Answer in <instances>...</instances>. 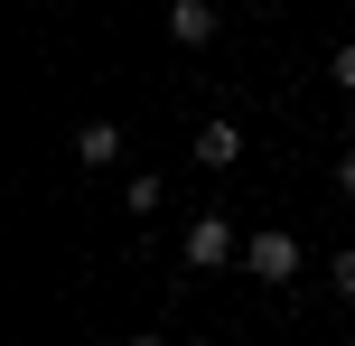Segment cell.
I'll return each mask as SVG.
<instances>
[{"instance_id": "6da1fadb", "label": "cell", "mask_w": 355, "mask_h": 346, "mask_svg": "<svg viewBox=\"0 0 355 346\" xmlns=\"http://www.w3.org/2000/svg\"><path fill=\"white\" fill-rule=\"evenodd\" d=\"M300 262H309V243L290 234V225H262V234H243V272L262 281V291H290V281H300Z\"/></svg>"}, {"instance_id": "7a4b0ae2", "label": "cell", "mask_w": 355, "mask_h": 346, "mask_svg": "<svg viewBox=\"0 0 355 346\" xmlns=\"http://www.w3.org/2000/svg\"><path fill=\"white\" fill-rule=\"evenodd\" d=\"M178 253H187V272H225V262H243V234H234V225L206 206V216L178 234Z\"/></svg>"}, {"instance_id": "3957f363", "label": "cell", "mask_w": 355, "mask_h": 346, "mask_svg": "<svg viewBox=\"0 0 355 346\" xmlns=\"http://www.w3.org/2000/svg\"><path fill=\"white\" fill-rule=\"evenodd\" d=\"M234 159H243V122L206 112V122H196V168H234Z\"/></svg>"}, {"instance_id": "277c9868", "label": "cell", "mask_w": 355, "mask_h": 346, "mask_svg": "<svg viewBox=\"0 0 355 346\" xmlns=\"http://www.w3.org/2000/svg\"><path fill=\"white\" fill-rule=\"evenodd\" d=\"M215 28H225L215 0H168V37H178V47H215Z\"/></svg>"}, {"instance_id": "5b68a950", "label": "cell", "mask_w": 355, "mask_h": 346, "mask_svg": "<svg viewBox=\"0 0 355 346\" xmlns=\"http://www.w3.org/2000/svg\"><path fill=\"white\" fill-rule=\"evenodd\" d=\"M75 159H85V168H112V159H122V131H112V122H85V131H75Z\"/></svg>"}, {"instance_id": "8992f818", "label": "cell", "mask_w": 355, "mask_h": 346, "mask_svg": "<svg viewBox=\"0 0 355 346\" xmlns=\"http://www.w3.org/2000/svg\"><path fill=\"white\" fill-rule=\"evenodd\" d=\"M327 281H337V300H355V243H346V253H327Z\"/></svg>"}, {"instance_id": "52a82bcc", "label": "cell", "mask_w": 355, "mask_h": 346, "mask_svg": "<svg viewBox=\"0 0 355 346\" xmlns=\"http://www.w3.org/2000/svg\"><path fill=\"white\" fill-rule=\"evenodd\" d=\"M327 75H337V85L355 94V37H346V47H337V56H327Z\"/></svg>"}, {"instance_id": "ba28073f", "label": "cell", "mask_w": 355, "mask_h": 346, "mask_svg": "<svg viewBox=\"0 0 355 346\" xmlns=\"http://www.w3.org/2000/svg\"><path fill=\"white\" fill-rule=\"evenodd\" d=\"M337 187H346V197H355V150H346V159H337Z\"/></svg>"}, {"instance_id": "9c48e42d", "label": "cell", "mask_w": 355, "mask_h": 346, "mask_svg": "<svg viewBox=\"0 0 355 346\" xmlns=\"http://www.w3.org/2000/svg\"><path fill=\"white\" fill-rule=\"evenodd\" d=\"M122 346H168V337H159V328H131V337H122Z\"/></svg>"}, {"instance_id": "30bf717a", "label": "cell", "mask_w": 355, "mask_h": 346, "mask_svg": "<svg viewBox=\"0 0 355 346\" xmlns=\"http://www.w3.org/2000/svg\"><path fill=\"white\" fill-rule=\"evenodd\" d=\"M178 346H206V337H178Z\"/></svg>"}]
</instances>
